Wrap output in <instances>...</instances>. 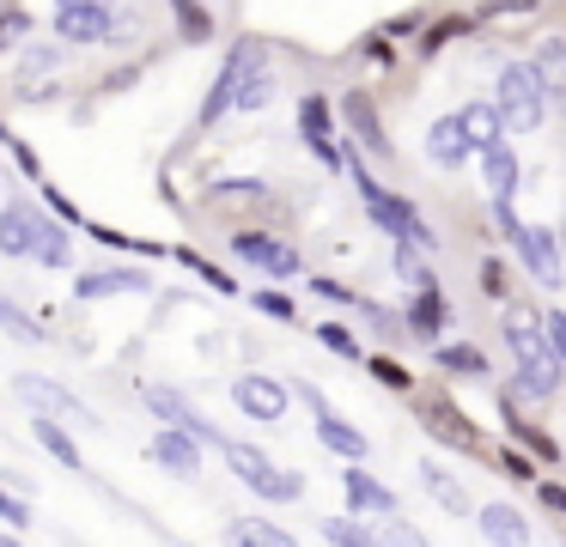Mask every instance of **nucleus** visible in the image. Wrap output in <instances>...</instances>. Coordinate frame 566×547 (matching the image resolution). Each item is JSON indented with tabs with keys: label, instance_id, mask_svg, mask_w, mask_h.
I'll use <instances>...</instances> for the list:
<instances>
[{
	"label": "nucleus",
	"instance_id": "obj_1",
	"mask_svg": "<svg viewBox=\"0 0 566 547\" xmlns=\"http://www.w3.org/2000/svg\"><path fill=\"white\" fill-rule=\"evenodd\" d=\"M347 177H354V189H359V201H366V213H371V225L378 231H390L396 243H420V250H432V225L420 219V207L408 201V194H396V189H384L378 177L366 170V158L359 152H347Z\"/></svg>",
	"mask_w": 566,
	"mask_h": 547
},
{
	"label": "nucleus",
	"instance_id": "obj_2",
	"mask_svg": "<svg viewBox=\"0 0 566 547\" xmlns=\"http://www.w3.org/2000/svg\"><path fill=\"white\" fill-rule=\"evenodd\" d=\"M493 219H500L505 243L517 250L524 274L536 280V286L560 292V286H566V238H554V225H524L512 201H493Z\"/></svg>",
	"mask_w": 566,
	"mask_h": 547
},
{
	"label": "nucleus",
	"instance_id": "obj_3",
	"mask_svg": "<svg viewBox=\"0 0 566 547\" xmlns=\"http://www.w3.org/2000/svg\"><path fill=\"white\" fill-rule=\"evenodd\" d=\"M493 104L505 109V128L512 134H536L542 116H548V85H542L536 61H505L500 67V85H493Z\"/></svg>",
	"mask_w": 566,
	"mask_h": 547
},
{
	"label": "nucleus",
	"instance_id": "obj_4",
	"mask_svg": "<svg viewBox=\"0 0 566 547\" xmlns=\"http://www.w3.org/2000/svg\"><path fill=\"white\" fill-rule=\"evenodd\" d=\"M226 469L238 474V481L250 486V493L262 498V505H293V498H305V474L281 469V462H269L256 444H238V438H226Z\"/></svg>",
	"mask_w": 566,
	"mask_h": 547
},
{
	"label": "nucleus",
	"instance_id": "obj_5",
	"mask_svg": "<svg viewBox=\"0 0 566 547\" xmlns=\"http://www.w3.org/2000/svg\"><path fill=\"white\" fill-rule=\"evenodd\" d=\"M256 61H262V43H250V36H238V43L226 49L220 73H213V92H208V104H201V128H213L226 109H238V92H244V80H250Z\"/></svg>",
	"mask_w": 566,
	"mask_h": 547
},
{
	"label": "nucleus",
	"instance_id": "obj_6",
	"mask_svg": "<svg viewBox=\"0 0 566 547\" xmlns=\"http://www.w3.org/2000/svg\"><path fill=\"white\" fill-rule=\"evenodd\" d=\"M13 389H19V401H25L31 413H55V420H67V425H98V413H92L74 389L55 383V377H43V371H19Z\"/></svg>",
	"mask_w": 566,
	"mask_h": 547
},
{
	"label": "nucleus",
	"instance_id": "obj_7",
	"mask_svg": "<svg viewBox=\"0 0 566 547\" xmlns=\"http://www.w3.org/2000/svg\"><path fill=\"white\" fill-rule=\"evenodd\" d=\"M50 31L62 36L67 49H80V43H111V36H123V31H116V19H111V0H55Z\"/></svg>",
	"mask_w": 566,
	"mask_h": 547
},
{
	"label": "nucleus",
	"instance_id": "obj_8",
	"mask_svg": "<svg viewBox=\"0 0 566 547\" xmlns=\"http://www.w3.org/2000/svg\"><path fill=\"white\" fill-rule=\"evenodd\" d=\"M232 255L244 267H256V274H269V280H298L305 274L298 250L286 238H274V231H232Z\"/></svg>",
	"mask_w": 566,
	"mask_h": 547
},
{
	"label": "nucleus",
	"instance_id": "obj_9",
	"mask_svg": "<svg viewBox=\"0 0 566 547\" xmlns=\"http://www.w3.org/2000/svg\"><path fill=\"white\" fill-rule=\"evenodd\" d=\"M43 231H50V213L38 201H25V194H7L0 201V255H13V262L38 255Z\"/></svg>",
	"mask_w": 566,
	"mask_h": 547
},
{
	"label": "nucleus",
	"instance_id": "obj_10",
	"mask_svg": "<svg viewBox=\"0 0 566 547\" xmlns=\"http://www.w3.org/2000/svg\"><path fill=\"white\" fill-rule=\"evenodd\" d=\"M140 396H147V408H153V420H159V425H189V432H196L201 444L226 450V432H220V425L201 420V408L184 396V389H171V383H147Z\"/></svg>",
	"mask_w": 566,
	"mask_h": 547
},
{
	"label": "nucleus",
	"instance_id": "obj_11",
	"mask_svg": "<svg viewBox=\"0 0 566 547\" xmlns=\"http://www.w3.org/2000/svg\"><path fill=\"white\" fill-rule=\"evenodd\" d=\"M232 401H238V413H244V420H286L293 389L274 383V377H262V371H244V377H232Z\"/></svg>",
	"mask_w": 566,
	"mask_h": 547
},
{
	"label": "nucleus",
	"instance_id": "obj_12",
	"mask_svg": "<svg viewBox=\"0 0 566 547\" xmlns=\"http://www.w3.org/2000/svg\"><path fill=\"white\" fill-rule=\"evenodd\" d=\"M298 134H305V146H311V152H317L329 170L347 165V152H335V140H329V134H335V116H329V97H323V92H305V97H298Z\"/></svg>",
	"mask_w": 566,
	"mask_h": 547
},
{
	"label": "nucleus",
	"instance_id": "obj_13",
	"mask_svg": "<svg viewBox=\"0 0 566 547\" xmlns=\"http://www.w3.org/2000/svg\"><path fill=\"white\" fill-rule=\"evenodd\" d=\"M342 122H347V134H354L359 146H366L371 158H396V146H390V134H384V122H378V104H371L366 92H347L342 97Z\"/></svg>",
	"mask_w": 566,
	"mask_h": 547
},
{
	"label": "nucleus",
	"instance_id": "obj_14",
	"mask_svg": "<svg viewBox=\"0 0 566 547\" xmlns=\"http://www.w3.org/2000/svg\"><path fill=\"white\" fill-rule=\"evenodd\" d=\"M475 152H481V146L469 140L463 116H439V122H432V128H427V158H432V165H439V170H463V165H469V158H475Z\"/></svg>",
	"mask_w": 566,
	"mask_h": 547
},
{
	"label": "nucleus",
	"instance_id": "obj_15",
	"mask_svg": "<svg viewBox=\"0 0 566 547\" xmlns=\"http://www.w3.org/2000/svg\"><path fill=\"white\" fill-rule=\"evenodd\" d=\"M342 493H347V505H354L359 517H396V493L371 469H359V462L342 469Z\"/></svg>",
	"mask_w": 566,
	"mask_h": 547
},
{
	"label": "nucleus",
	"instance_id": "obj_16",
	"mask_svg": "<svg viewBox=\"0 0 566 547\" xmlns=\"http://www.w3.org/2000/svg\"><path fill=\"white\" fill-rule=\"evenodd\" d=\"M153 456H159L165 469L177 474V481H189V474H201V438L189 432V425H159V438H153Z\"/></svg>",
	"mask_w": 566,
	"mask_h": 547
},
{
	"label": "nucleus",
	"instance_id": "obj_17",
	"mask_svg": "<svg viewBox=\"0 0 566 547\" xmlns=\"http://www.w3.org/2000/svg\"><path fill=\"white\" fill-rule=\"evenodd\" d=\"M560 383H566V359H560V353L530 359V365H517V371H512V396H524V401H554V396H560Z\"/></svg>",
	"mask_w": 566,
	"mask_h": 547
},
{
	"label": "nucleus",
	"instance_id": "obj_18",
	"mask_svg": "<svg viewBox=\"0 0 566 547\" xmlns=\"http://www.w3.org/2000/svg\"><path fill=\"white\" fill-rule=\"evenodd\" d=\"M123 292H153V274L140 267H98V274H80L74 280V298H123Z\"/></svg>",
	"mask_w": 566,
	"mask_h": 547
},
{
	"label": "nucleus",
	"instance_id": "obj_19",
	"mask_svg": "<svg viewBox=\"0 0 566 547\" xmlns=\"http://www.w3.org/2000/svg\"><path fill=\"white\" fill-rule=\"evenodd\" d=\"M31 438H38V444L50 450V456L62 462L67 474H92V469H86V456H80V444H74V432H67V425L55 420V413H38V420H31Z\"/></svg>",
	"mask_w": 566,
	"mask_h": 547
},
{
	"label": "nucleus",
	"instance_id": "obj_20",
	"mask_svg": "<svg viewBox=\"0 0 566 547\" xmlns=\"http://www.w3.org/2000/svg\"><path fill=\"white\" fill-rule=\"evenodd\" d=\"M317 438H323V450H329V456H342V462H366V450H371L366 432H359V425H347L335 408L317 413Z\"/></svg>",
	"mask_w": 566,
	"mask_h": 547
},
{
	"label": "nucleus",
	"instance_id": "obj_21",
	"mask_svg": "<svg viewBox=\"0 0 566 547\" xmlns=\"http://www.w3.org/2000/svg\"><path fill=\"white\" fill-rule=\"evenodd\" d=\"M481 170H488V194L493 201H517V182H524V165H517V152L512 146H488L481 152Z\"/></svg>",
	"mask_w": 566,
	"mask_h": 547
},
{
	"label": "nucleus",
	"instance_id": "obj_22",
	"mask_svg": "<svg viewBox=\"0 0 566 547\" xmlns=\"http://www.w3.org/2000/svg\"><path fill=\"white\" fill-rule=\"evenodd\" d=\"M457 116H463L469 140H475L481 152H488V146H500L505 134H512V128H505V109L493 104V97H475V104H463V109H457Z\"/></svg>",
	"mask_w": 566,
	"mask_h": 547
},
{
	"label": "nucleus",
	"instance_id": "obj_23",
	"mask_svg": "<svg viewBox=\"0 0 566 547\" xmlns=\"http://www.w3.org/2000/svg\"><path fill=\"white\" fill-rule=\"evenodd\" d=\"M530 61H536L542 85H548V104H554V109H566V36H542Z\"/></svg>",
	"mask_w": 566,
	"mask_h": 547
},
{
	"label": "nucleus",
	"instance_id": "obj_24",
	"mask_svg": "<svg viewBox=\"0 0 566 547\" xmlns=\"http://www.w3.org/2000/svg\"><path fill=\"white\" fill-rule=\"evenodd\" d=\"M408 335L415 340H439V328H444V298H439V286H415V304H408Z\"/></svg>",
	"mask_w": 566,
	"mask_h": 547
},
{
	"label": "nucleus",
	"instance_id": "obj_25",
	"mask_svg": "<svg viewBox=\"0 0 566 547\" xmlns=\"http://www.w3.org/2000/svg\"><path fill=\"white\" fill-rule=\"evenodd\" d=\"M475 529L488 535V541H512V547L530 541V523L517 517L512 505H481V511H475Z\"/></svg>",
	"mask_w": 566,
	"mask_h": 547
},
{
	"label": "nucleus",
	"instance_id": "obj_26",
	"mask_svg": "<svg viewBox=\"0 0 566 547\" xmlns=\"http://www.w3.org/2000/svg\"><path fill=\"white\" fill-rule=\"evenodd\" d=\"M420 486H427L432 498H439L451 517H469V493H463V481H451V474L439 469V462H420Z\"/></svg>",
	"mask_w": 566,
	"mask_h": 547
},
{
	"label": "nucleus",
	"instance_id": "obj_27",
	"mask_svg": "<svg viewBox=\"0 0 566 547\" xmlns=\"http://www.w3.org/2000/svg\"><path fill=\"white\" fill-rule=\"evenodd\" d=\"M432 365L439 371H451V377H488V353L481 347H469V340H457V347H432Z\"/></svg>",
	"mask_w": 566,
	"mask_h": 547
},
{
	"label": "nucleus",
	"instance_id": "obj_28",
	"mask_svg": "<svg viewBox=\"0 0 566 547\" xmlns=\"http://www.w3.org/2000/svg\"><path fill=\"white\" fill-rule=\"evenodd\" d=\"M208 201L213 207H262V201H269V182H262V177H226V182H213V189H208Z\"/></svg>",
	"mask_w": 566,
	"mask_h": 547
},
{
	"label": "nucleus",
	"instance_id": "obj_29",
	"mask_svg": "<svg viewBox=\"0 0 566 547\" xmlns=\"http://www.w3.org/2000/svg\"><path fill=\"white\" fill-rule=\"evenodd\" d=\"M427 425L432 438H439V444H457V450H475V425L463 420V413H451V408H427Z\"/></svg>",
	"mask_w": 566,
	"mask_h": 547
},
{
	"label": "nucleus",
	"instance_id": "obj_30",
	"mask_svg": "<svg viewBox=\"0 0 566 547\" xmlns=\"http://www.w3.org/2000/svg\"><path fill=\"white\" fill-rule=\"evenodd\" d=\"M0 335L25 340V347H43V340H50V328H43V323H38V316H31V311H19V304L7 298V292H0Z\"/></svg>",
	"mask_w": 566,
	"mask_h": 547
},
{
	"label": "nucleus",
	"instance_id": "obj_31",
	"mask_svg": "<svg viewBox=\"0 0 566 547\" xmlns=\"http://www.w3.org/2000/svg\"><path fill=\"white\" fill-rule=\"evenodd\" d=\"M354 311H359V323H366L371 335L384 340V347H396V340H408V316L384 311V304H371V298H354Z\"/></svg>",
	"mask_w": 566,
	"mask_h": 547
},
{
	"label": "nucleus",
	"instance_id": "obj_32",
	"mask_svg": "<svg viewBox=\"0 0 566 547\" xmlns=\"http://www.w3.org/2000/svg\"><path fill=\"white\" fill-rule=\"evenodd\" d=\"M274 92H281V85H274V73H269V61H256V67H250V80H244V92H238V109H269L274 104Z\"/></svg>",
	"mask_w": 566,
	"mask_h": 547
},
{
	"label": "nucleus",
	"instance_id": "obj_33",
	"mask_svg": "<svg viewBox=\"0 0 566 547\" xmlns=\"http://www.w3.org/2000/svg\"><path fill=\"white\" fill-rule=\"evenodd\" d=\"M67 49V43H62ZM62 49H55V43H25V49H19V80H43V73H55V67H62Z\"/></svg>",
	"mask_w": 566,
	"mask_h": 547
},
{
	"label": "nucleus",
	"instance_id": "obj_34",
	"mask_svg": "<svg viewBox=\"0 0 566 547\" xmlns=\"http://www.w3.org/2000/svg\"><path fill=\"white\" fill-rule=\"evenodd\" d=\"M500 413H505V425H512V432H517V438H524V444H530V450H536V456H542V462H560V456H566V450H560V444H554V438H548V432H536V425H530V420H517V413H512V401H505V396H500Z\"/></svg>",
	"mask_w": 566,
	"mask_h": 547
},
{
	"label": "nucleus",
	"instance_id": "obj_35",
	"mask_svg": "<svg viewBox=\"0 0 566 547\" xmlns=\"http://www.w3.org/2000/svg\"><path fill=\"white\" fill-rule=\"evenodd\" d=\"M390 267L408 280V286H432V267H427V250H420V243H396Z\"/></svg>",
	"mask_w": 566,
	"mask_h": 547
},
{
	"label": "nucleus",
	"instance_id": "obj_36",
	"mask_svg": "<svg viewBox=\"0 0 566 547\" xmlns=\"http://www.w3.org/2000/svg\"><path fill=\"white\" fill-rule=\"evenodd\" d=\"M311 335H317V340H323V347H329V353H342V359L366 365V347H359V335H354V328H347V323H317V328H311Z\"/></svg>",
	"mask_w": 566,
	"mask_h": 547
},
{
	"label": "nucleus",
	"instance_id": "obj_37",
	"mask_svg": "<svg viewBox=\"0 0 566 547\" xmlns=\"http://www.w3.org/2000/svg\"><path fill=\"white\" fill-rule=\"evenodd\" d=\"M38 262L55 267V274L74 262V238H67V225H55V219H50V231H43V243H38Z\"/></svg>",
	"mask_w": 566,
	"mask_h": 547
},
{
	"label": "nucleus",
	"instance_id": "obj_38",
	"mask_svg": "<svg viewBox=\"0 0 566 547\" xmlns=\"http://www.w3.org/2000/svg\"><path fill=\"white\" fill-rule=\"evenodd\" d=\"M226 541H269V547H293V535L281 529V523H226Z\"/></svg>",
	"mask_w": 566,
	"mask_h": 547
},
{
	"label": "nucleus",
	"instance_id": "obj_39",
	"mask_svg": "<svg viewBox=\"0 0 566 547\" xmlns=\"http://www.w3.org/2000/svg\"><path fill=\"white\" fill-rule=\"evenodd\" d=\"M171 12H177V24H184V36H189V43L213 36V12H208V7H196V0H171Z\"/></svg>",
	"mask_w": 566,
	"mask_h": 547
},
{
	"label": "nucleus",
	"instance_id": "obj_40",
	"mask_svg": "<svg viewBox=\"0 0 566 547\" xmlns=\"http://www.w3.org/2000/svg\"><path fill=\"white\" fill-rule=\"evenodd\" d=\"M323 541H335V547H371L378 535H371L366 523H342V517H329V523H323Z\"/></svg>",
	"mask_w": 566,
	"mask_h": 547
},
{
	"label": "nucleus",
	"instance_id": "obj_41",
	"mask_svg": "<svg viewBox=\"0 0 566 547\" xmlns=\"http://www.w3.org/2000/svg\"><path fill=\"white\" fill-rule=\"evenodd\" d=\"M25 36H31V12L25 7H7V12H0V55H7L13 43H25Z\"/></svg>",
	"mask_w": 566,
	"mask_h": 547
},
{
	"label": "nucleus",
	"instance_id": "obj_42",
	"mask_svg": "<svg viewBox=\"0 0 566 547\" xmlns=\"http://www.w3.org/2000/svg\"><path fill=\"white\" fill-rule=\"evenodd\" d=\"M177 262H184V267H196V274L208 280L213 292H238V280H232V274H220V267H213V262H201L196 250H177Z\"/></svg>",
	"mask_w": 566,
	"mask_h": 547
},
{
	"label": "nucleus",
	"instance_id": "obj_43",
	"mask_svg": "<svg viewBox=\"0 0 566 547\" xmlns=\"http://www.w3.org/2000/svg\"><path fill=\"white\" fill-rule=\"evenodd\" d=\"M0 146H7V152L19 158V170H25V177H43V165H38V152H31L25 140H19V128H7V122H0Z\"/></svg>",
	"mask_w": 566,
	"mask_h": 547
},
{
	"label": "nucleus",
	"instance_id": "obj_44",
	"mask_svg": "<svg viewBox=\"0 0 566 547\" xmlns=\"http://www.w3.org/2000/svg\"><path fill=\"white\" fill-rule=\"evenodd\" d=\"M250 304H256L262 316H274V323H293V316H298L286 292H262V286H256V292H250Z\"/></svg>",
	"mask_w": 566,
	"mask_h": 547
},
{
	"label": "nucleus",
	"instance_id": "obj_45",
	"mask_svg": "<svg viewBox=\"0 0 566 547\" xmlns=\"http://www.w3.org/2000/svg\"><path fill=\"white\" fill-rule=\"evenodd\" d=\"M366 371L378 377L384 389H415V377H408V371H402V365H396V359H384V353H378V359H366Z\"/></svg>",
	"mask_w": 566,
	"mask_h": 547
},
{
	"label": "nucleus",
	"instance_id": "obj_46",
	"mask_svg": "<svg viewBox=\"0 0 566 547\" xmlns=\"http://www.w3.org/2000/svg\"><path fill=\"white\" fill-rule=\"evenodd\" d=\"M0 517L13 523V529H25V523H31V505H25V498H13L7 486H0Z\"/></svg>",
	"mask_w": 566,
	"mask_h": 547
},
{
	"label": "nucleus",
	"instance_id": "obj_47",
	"mask_svg": "<svg viewBox=\"0 0 566 547\" xmlns=\"http://www.w3.org/2000/svg\"><path fill=\"white\" fill-rule=\"evenodd\" d=\"M311 292H323V298H335V304H354V298H359L354 286H342V280H323V274H311Z\"/></svg>",
	"mask_w": 566,
	"mask_h": 547
},
{
	"label": "nucleus",
	"instance_id": "obj_48",
	"mask_svg": "<svg viewBox=\"0 0 566 547\" xmlns=\"http://www.w3.org/2000/svg\"><path fill=\"white\" fill-rule=\"evenodd\" d=\"M481 292H488V298H505V262H481Z\"/></svg>",
	"mask_w": 566,
	"mask_h": 547
},
{
	"label": "nucleus",
	"instance_id": "obj_49",
	"mask_svg": "<svg viewBox=\"0 0 566 547\" xmlns=\"http://www.w3.org/2000/svg\"><path fill=\"white\" fill-rule=\"evenodd\" d=\"M542 328H548V347L566 359V311H548V316H542Z\"/></svg>",
	"mask_w": 566,
	"mask_h": 547
},
{
	"label": "nucleus",
	"instance_id": "obj_50",
	"mask_svg": "<svg viewBox=\"0 0 566 547\" xmlns=\"http://www.w3.org/2000/svg\"><path fill=\"white\" fill-rule=\"evenodd\" d=\"M293 396H298V401H305V408H311V413H323V408H329V396H323V389H317V383H311V377H298V383H293Z\"/></svg>",
	"mask_w": 566,
	"mask_h": 547
},
{
	"label": "nucleus",
	"instance_id": "obj_51",
	"mask_svg": "<svg viewBox=\"0 0 566 547\" xmlns=\"http://www.w3.org/2000/svg\"><path fill=\"white\" fill-rule=\"evenodd\" d=\"M500 469L512 474V481H536V469H530V456H517V450H505V456H500Z\"/></svg>",
	"mask_w": 566,
	"mask_h": 547
},
{
	"label": "nucleus",
	"instance_id": "obj_52",
	"mask_svg": "<svg viewBox=\"0 0 566 547\" xmlns=\"http://www.w3.org/2000/svg\"><path fill=\"white\" fill-rule=\"evenodd\" d=\"M536 493H542V505H548V511H560V517H566V486L560 481H536Z\"/></svg>",
	"mask_w": 566,
	"mask_h": 547
}]
</instances>
